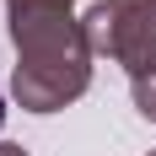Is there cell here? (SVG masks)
<instances>
[{
	"label": "cell",
	"instance_id": "cell-3",
	"mask_svg": "<svg viewBox=\"0 0 156 156\" xmlns=\"http://www.w3.org/2000/svg\"><path fill=\"white\" fill-rule=\"evenodd\" d=\"M135 108H140L145 119H156V76H145V81H135Z\"/></svg>",
	"mask_w": 156,
	"mask_h": 156
},
{
	"label": "cell",
	"instance_id": "cell-6",
	"mask_svg": "<svg viewBox=\"0 0 156 156\" xmlns=\"http://www.w3.org/2000/svg\"><path fill=\"white\" fill-rule=\"evenodd\" d=\"M151 156H156V151H151Z\"/></svg>",
	"mask_w": 156,
	"mask_h": 156
},
{
	"label": "cell",
	"instance_id": "cell-2",
	"mask_svg": "<svg viewBox=\"0 0 156 156\" xmlns=\"http://www.w3.org/2000/svg\"><path fill=\"white\" fill-rule=\"evenodd\" d=\"M81 27L92 54L119 59L135 81L156 76V0H97Z\"/></svg>",
	"mask_w": 156,
	"mask_h": 156
},
{
	"label": "cell",
	"instance_id": "cell-1",
	"mask_svg": "<svg viewBox=\"0 0 156 156\" xmlns=\"http://www.w3.org/2000/svg\"><path fill=\"white\" fill-rule=\"evenodd\" d=\"M16 43V97L32 113L76 102L92 81V43L70 0H5Z\"/></svg>",
	"mask_w": 156,
	"mask_h": 156
},
{
	"label": "cell",
	"instance_id": "cell-5",
	"mask_svg": "<svg viewBox=\"0 0 156 156\" xmlns=\"http://www.w3.org/2000/svg\"><path fill=\"white\" fill-rule=\"evenodd\" d=\"M0 124H5V102H0Z\"/></svg>",
	"mask_w": 156,
	"mask_h": 156
},
{
	"label": "cell",
	"instance_id": "cell-4",
	"mask_svg": "<svg viewBox=\"0 0 156 156\" xmlns=\"http://www.w3.org/2000/svg\"><path fill=\"white\" fill-rule=\"evenodd\" d=\"M0 156H27V151H22V145H0Z\"/></svg>",
	"mask_w": 156,
	"mask_h": 156
}]
</instances>
